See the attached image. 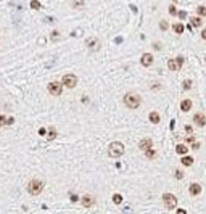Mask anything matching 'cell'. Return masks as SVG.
<instances>
[{"label": "cell", "instance_id": "cell-21", "mask_svg": "<svg viewBox=\"0 0 206 214\" xmlns=\"http://www.w3.org/2000/svg\"><path fill=\"white\" fill-rule=\"evenodd\" d=\"M145 156H147V158H150V160H151V158H154V156H156V151H154L153 148H148V150L145 151Z\"/></svg>", "mask_w": 206, "mask_h": 214}, {"label": "cell", "instance_id": "cell-20", "mask_svg": "<svg viewBox=\"0 0 206 214\" xmlns=\"http://www.w3.org/2000/svg\"><path fill=\"white\" fill-rule=\"evenodd\" d=\"M197 13H198V16H206V7L204 5H200L197 8Z\"/></svg>", "mask_w": 206, "mask_h": 214}, {"label": "cell", "instance_id": "cell-22", "mask_svg": "<svg viewBox=\"0 0 206 214\" xmlns=\"http://www.w3.org/2000/svg\"><path fill=\"white\" fill-rule=\"evenodd\" d=\"M113 201L116 203V205H121V203H123V196L119 195V193H114L113 195Z\"/></svg>", "mask_w": 206, "mask_h": 214}, {"label": "cell", "instance_id": "cell-25", "mask_svg": "<svg viewBox=\"0 0 206 214\" xmlns=\"http://www.w3.org/2000/svg\"><path fill=\"white\" fill-rule=\"evenodd\" d=\"M31 8H34V10H39V8H41V3H39L37 0H32V2H31Z\"/></svg>", "mask_w": 206, "mask_h": 214}, {"label": "cell", "instance_id": "cell-10", "mask_svg": "<svg viewBox=\"0 0 206 214\" xmlns=\"http://www.w3.org/2000/svg\"><path fill=\"white\" fill-rule=\"evenodd\" d=\"M140 61H142V65H144V66H151L153 65V55L151 53H144V55H142V58H140Z\"/></svg>", "mask_w": 206, "mask_h": 214}, {"label": "cell", "instance_id": "cell-32", "mask_svg": "<svg viewBox=\"0 0 206 214\" xmlns=\"http://www.w3.org/2000/svg\"><path fill=\"white\" fill-rule=\"evenodd\" d=\"M55 135H56L55 131H50V132H48V139H50V140H52V139H55Z\"/></svg>", "mask_w": 206, "mask_h": 214}, {"label": "cell", "instance_id": "cell-27", "mask_svg": "<svg viewBox=\"0 0 206 214\" xmlns=\"http://www.w3.org/2000/svg\"><path fill=\"white\" fill-rule=\"evenodd\" d=\"M174 174H176V179H177V180L184 179V174H182V171H179V169H177V171H176Z\"/></svg>", "mask_w": 206, "mask_h": 214}, {"label": "cell", "instance_id": "cell-28", "mask_svg": "<svg viewBox=\"0 0 206 214\" xmlns=\"http://www.w3.org/2000/svg\"><path fill=\"white\" fill-rule=\"evenodd\" d=\"M159 27H161V31H166V29H168V23H166V21H161V23H159Z\"/></svg>", "mask_w": 206, "mask_h": 214}, {"label": "cell", "instance_id": "cell-36", "mask_svg": "<svg viewBox=\"0 0 206 214\" xmlns=\"http://www.w3.org/2000/svg\"><path fill=\"white\" fill-rule=\"evenodd\" d=\"M187 142H195V137H193V135H190V137H187Z\"/></svg>", "mask_w": 206, "mask_h": 214}, {"label": "cell", "instance_id": "cell-33", "mask_svg": "<svg viewBox=\"0 0 206 214\" xmlns=\"http://www.w3.org/2000/svg\"><path fill=\"white\" fill-rule=\"evenodd\" d=\"M13 122H15V119H13V118H7V126H11Z\"/></svg>", "mask_w": 206, "mask_h": 214}, {"label": "cell", "instance_id": "cell-18", "mask_svg": "<svg viewBox=\"0 0 206 214\" xmlns=\"http://www.w3.org/2000/svg\"><path fill=\"white\" fill-rule=\"evenodd\" d=\"M180 163H182L184 166H192V164H193V158L184 155V158H182V161H180Z\"/></svg>", "mask_w": 206, "mask_h": 214}, {"label": "cell", "instance_id": "cell-23", "mask_svg": "<svg viewBox=\"0 0 206 214\" xmlns=\"http://www.w3.org/2000/svg\"><path fill=\"white\" fill-rule=\"evenodd\" d=\"M71 5L74 8H81V7H84V0H73Z\"/></svg>", "mask_w": 206, "mask_h": 214}, {"label": "cell", "instance_id": "cell-13", "mask_svg": "<svg viewBox=\"0 0 206 214\" xmlns=\"http://www.w3.org/2000/svg\"><path fill=\"white\" fill-rule=\"evenodd\" d=\"M180 110L184 111V113H187V111H190L192 110V100H182V103H180Z\"/></svg>", "mask_w": 206, "mask_h": 214}, {"label": "cell", "instance_id": "cell-3", "mask_svg": "<svg viewBox=\"0 0 206 214\" xmlns=\"http://www.w3.org/2000/svg\"><path fill=\"white\" fill-rule=\"evenodd\" d=\"M124 153V145L121 142H111L108 146V156L110 158H119Z\"/></svg>", "mask_w": 206, "mask_h": 214}, {"label": "cell", "instance_id": "cell-37", "mask_svg": "<svg viewBox=\"0 0 206 214\" xmlns=\"http://www.w3.org/2000/svg\"><path fill=\"white\" fill-rule=\"evenodd\" d=\"M200 148V143H197V142H193V150H198Z\"/></svg>", "mask_w": 206, "mask_h": 214}, {"label": "cell", "instance_id": "cell-38", "mask_svg": "<svg viewBox=\"0 0 206 214\" xmlns=\"http://www.w3.org/2000/svg\"><path fill=\"white\" fill-rule=\"evenodd\" d=\"M177 214H187L185 209H177Z\"/></svg>", "mask_w": 206, "mask_h": 214}, {"label": "cell", "instance_id": "cell-17", "mask_svg": "<svg viewBox=\"0 0 206 214\" xmlns=\"http://www.w3.org/2000/svg\"><path fill=\"white\" fill-rule=\"evenodd\" d=\"M150 121H151L153 124H158L159 121H161V118H159V114H158L156 111H151V113H150Z\"/></svg>", "mask_w": 206, "mask_h": 214}, {"label": "cell", "instance_id": "cell-31", "mask_svg": "<svg viewBox=\"0 0 206 214\" xmlns=\"http://www.w3.org/2000/svg\"><path fill=\"white\" fill-rule=\"evenodd\" d=\"M176 60H177V63H179L180 66H182V65H184V56H177V58H176Z\"/></svg>", "mask_w": 206, "mask_h": 214}, {"label": "cell", "instance_id": "cell-12", "mask_svg": "<svg viewBox=\"0 0 206 214\" xmlns=\"http://www.w3.org/2000/svg\"><path fill=\"white\" fill-rule=\"evenodd\" d=\"M87 47H90L92 50H98L100 48V40L95 39V37H90V39H87Z\"/></svg>", "mask_w": 206, "mask_h": 214}, {"label": "cell", "instance_id": "cell-19", "mask_svg": "<svg viewBox=\"0 0 206 214\" xmlns=\"http://www.w3.org/2000/svg\"><path fill=\"white\" fill-rule=\"evenodd\" d=\"M185 31V26L182 24V23H177V24H174V32L176 34H182Z\"/></svg>", "mask_w": 206, "mask_h": 214}, {"label": "cell", "instance_id": "cell-2", "mask_svg": "<svg viewBox=\"0 0 206 214\" xmlns=\"http://www.w3.org/2000/svg\"><path fill=\"white\" fill-rule=\"evenodd\" d=\"M44 190V182L41 179H32L29 180V184H27V193L32 195V196H37L41 195Z\"/></svg>", "mask_w": 206, "mask_h": 214}, {"label": "cell", "instance_id": "cell-34", "mask_svg": "<svg viewBox=\"0 0 206 214\" xmlns=\"http://www.w3.org/2000/svg\"><path fill=\"white\" fill-rule=\"evenodd\" d=\"M192 131H193L192 126H185V132H187V134H192Z\"/></svg>", "mask_w": 206, "mask_h": 214}, {"label": "cell", "instance_id": "cell-1", "mask_svg": "<svg viewBox=\"0 0 206 214\" xmlns=\"http://www.w3.org/2000/svg\"><path fill=\"white\" fill-rule=\"evenodd\" d=\"M140 95L139 93H135V92H129V93H126L124 95V105L127 106V108L130 110H135V108H139L140 106Z\"/></svg>", "mask_w": 206, "mask_h": 214}, {"label": "cell", "instance_id": "cell-7", "mask_svg": "<svg viewBox=\"0 0 206 214\" xmlns=\"http://www.w3.org/2000/svg\"><path fill=\"white\" fill-rule=\"evenodd\" d=\"M81 203H82V206H84V208H92V206L95 205V198L85 193L82 198H81Z\"/></svg>", "mask_w": 206, "mask_h": 214}, {"label": "cell", "instance_id": "cell-11", "mask_svg": "<svg viewBox=\"0 0 206 214\" xmlns=\"http://www.w3.org/2000/svg\"><path fill=\"white\" fill-rule=\"evenodd\" d=\"M188 191H190V195L197 196V195H200V193H201V185H200V184H197V182H193V184L190 185V188H188Z\"/></svg>", "mask_w": 206, "mask_h": 214}, {"label": "cell", "instance_id": "cell-5", "mask_svg": "<svg viewBox=\"0 0 206 214\" xmlns=\"http://www.w3.org/2000/svg\"><path fill=\"white\" fill-rule=\"evenodd\" d=\"M77 84V77L74 74H65L63 76V86L68 87V89H74Z\"/></svg>", "mask_w": 206, "mask_h": 214}, {"label": "cell", "instance_id": "cell-15", "mask_svg": "<svg viewBox=\"0 0 206 214\" xmlns=\"http://www.w3.org/2000/svg\"><path fill=\"white\" fill-rule=\"evenodd\" d=\"M187 151H188V148H187L185 145H182V143L176 146V153H177V155H182V156H184V155H187Z\"/></svg>", "mask_w": 206, "mask_h": 214}, {"label": "cell", "instance_id": "cell-6", "mask_svg": "<svg viewBox=\"0 0 206 214\" xmlns=\"http://www.w3.org/2000/svg\"><path fill=\"white\" fill-rule=\"evenodd\" d=\"M48 92H50L52 95H61V92H63L61 84H60V82H50V84H48Z\"/></svg>", "mask_w": 206, "mask_h": 214}, {"label": "cell", "instance_id": "cell-16", "mask_svg": "<svg viewBox=\"0 0 206 214\" xmlns=\"http://www.w3.org/2000/svg\"><path fill=\"white\" fill-rule=\"evenodd\" d=\"M190 23H192V26H193V27H200V26L203 24L201 16H193V18L190 19Z\"/></svg>", "mask_w": 206, "mask_h": 214}, {"label": "cell", "instance_id": "cell-26", "mask_svg": "<svg viewBox=\"0 0 206 214\" xmlns=\"http://www.w3.org/2000/svg\"><path fill=\"white\" fill-rule=\"evenodd\" d=\"M169 15L171 16H176L177 15V8L174 7V5H171V7H169Z\"/></svg>", "mask_w": 206, "mask_h": 214}, {"label": "cell", "instance_id": "cell-39", "mask_svg": "<svg viewBox=\"0 0 206 214\" xmlns=\"http://www.w3.org/2000/svg\"><path fill=\"white\" fill-rule=\"evenodd\" d=\"M204 61H206V55H204Z\"/></svg>", "mask_w": 206, "mask_h": 214}, {"label": "cell", "instance_id": "cell-9", "mask_svg": "<svg viewBox=\"0 0 206 214\" xmlns=\"http://www.w3.org/2000/svg\"><path fill=\"white\" fill-rule=\"evenodd\" d=\"M151 145H153V140L151 139H142L140 143H139V148L142 151H147L148 148H151Z\"/></svg>", "mask_w": 206, "mask_h": 214}, {"label": "cell", "instance_id": "cell-35", "mask_svg": "<svg viewBox=\"0 0 206 214\" xmlns=\"http://www.w3.org/2000/svg\"><path fill=\"white\" fill-rule=\"evenodd\" d=\"M200 36H201V39H203V40H206V29H203V31H201V34H200Z\"/></svg>", "mask_w": 206, "mask_h": 214}, {"label": "cell", "instance_id": "cell-30", "mask_svg": "<svg viewBox=\"0 0 206 214\" xmlns=\"http://www.w3.org/2000/svg\"><path fill=\"white\" fill-rule=\"evenodd\" d=\"M177 16L180 19H184V18H187V11H177Z\"/></svg>", "mask_w": 206, "mask_h": 214}, {"label": "cell", "instance_id": "cell-4", "mask_svg": "<svg viewBox=\"0 0 206 214\" xmlns=\"http://www.w3.org/2000/svg\"><path fill=\"white\" fill-rule=\"evenodd\" d=\"M163 203H164V206L168 208V209H174V208L177 206V198L172 193H164L163 195Z\"/></svg>", "mask_w": 206, "mask_h": 214}, {"label": "cell", "instance_id": "cell-14", "mask_svg": "<svg viewBox=\"0 0 206 214\" xmlns=\"http://www.w3.org/2000/svg\"><path fill=\"white\" fill-rule=\"evenodd\" d=\"M168 68H169L171 71H179L182 66H180L179 63H177V60H174V58H172V60H169V61H168Z\"/></svg>", "mask_w": 206, "mask_h": 214}, {"label": "cell", "instance_id": "cell-24", "mask_svg": "<svg viewBox=\"0 0 206 214\" xmlns=\"http://www.w3.org/2000/svg\"><path fill=\"white\" fill-rule=\"evenodd\" d=\"M184 89L185 90L192 89V81H190V79H185V81H184Z\"/></svg>", "mask_w": 206, "mask_h": 214}, {"label": "cell", "instance_id": "cell-29", "mask_svg": "<svg viewBox=\"0 0 206 214\" xmlns=\"http://www.w3.org/2000/svg\"><path fill=\"white\" fill-rule=\"evenodd\" d=\"M3 126H7V118L0 116V127H3Z\"/></svg>", "mask_w": 206, "mask_h": 214}, {"label": "cell", "instance_id": "cell-8", "mask_svg": "<svg viewBox=\"0 0 206 214\" xmlns=\"http://www.w3.org/2000/svg\"><path fill=\"white\" fill-rule=\"evenodd\" d=\"M193 122H195L198 127H203L206 124V116L203 114V113H197V114L193 116Z\"/></svg>", "mask_w": 206, "mask_h": 214}]
</instances>
